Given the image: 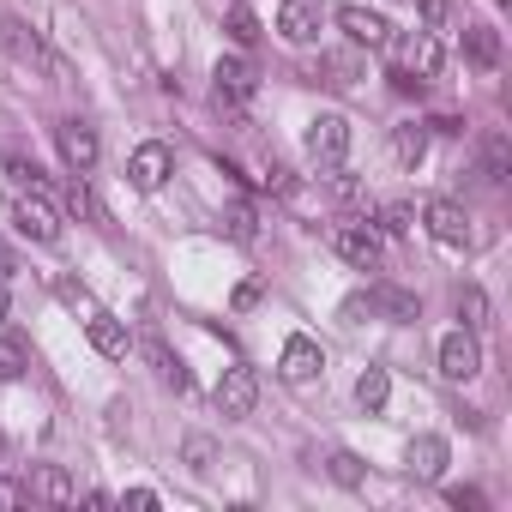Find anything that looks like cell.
<instances>
[{
    "instance_id": "1",
    "label": "cell",
    "mask_w": 512,
    "mask_h": 512,
    "mask_svg": "<svg viewBox=\"0 0 512 512\" xmlns=\"http://www.w3.org/2000/svg\"><path fill=\"white\" fill-rule=\"evenodd\" d=\"M0 43H7V55H13L19 67L43 73L49 85H67V61L49 49V37H43L37 25H25V19H0Z\"/></svg>"
},
{
    "instance_id": "2",
    "label": "cell",
    "mask_w": 512,
    "mask_h": 512,
    "mask_svg": "<svg viewBox=\"0 0 512 512\" xmlns=\"http://www.w3.org/2000/svg\"><path fill=\"white\" fill-rule=\"evenodd\" d=\"M13 229L25 235V241H37V247H55L61 241V211L31 187V193H13Z\"/></svg>"
},
{
    "instance_id": "3",
    "label": "cell",
    "mask_w": 512,
    "mask_h": 512,
    "mask_svg": "<svg viewBox=\"0 0 512 512\" xmlns=\"http://www.w3.org/2000/svg\"><path fill=\"white\" fill-rule=\"evenodd\" d=\"M332 253H338V260H350L356 272H380L386 241H380V229H368V223H338V229H332Z\"/></svg>"
},
{
    "instance_id": "4",
    "label": "cell",
    "mask_w": 512,
    "mask_h": 512,
    "mask_svg": "<svg viewBox=\"0 0 512 512\" xmlns=\"http://www.w3.org/2000/svg\"><path fill=\"white\" fill-rule=\"evenodd\" d=\"M350 121L344 115H314L308 121V157L320 163V169H344V157H350Z\"/></svg>"
},
{
    "instance_id": "5",
    "label": "cell",
    "mask_w": 512,
    "mask_h": 512,
    "mask_svg": "<svg viewBox=\"0 0 512 512\" xmlns=\"http://www.w3.org/2000/svg\"><path fill=\"white\" fill-rule=\"evenodd\" d=\"M362 308H368L374 320H386V326H416V320H422V302H416L410 290H398V284H374L368 296L350 302V314H362Z\"/></svg>"
},
{
    "instance_id": "6",
    "label": "cell",
    "mask_w": 512,
    "mask_h": 512,
    "mask_svg": "<svg viewBox=\"0 0 512 512\" xmlns=\"http://www.w3.org/2000/svg\"><path fill=\"white\" fill-rule=\"evenodd\" d=\"M211 91H217L223 109H241V103H253V91H260V73H253L247 55H223L211 67Z\"/></svg>"
},
{
    "instance_id": "7",
    "label": "cell",
    "mask_w": 512,
    "mask_h": 512,
    "mask_svg": "<svg viewBox=\"0 0 512 512\" xmlns=\"http://www.w3.org/2000/svg\"><path fill=\"white\" fill-rule=\"evenodd\" d=\"M211 398H217L223 422H241V416H253V404H260V374H253V368H223Z\"/></svg>"
},
{
    "instance_id": "8",
    "label": "cell",
    "mask_w": 512,
    "mask_h": 512,
    "mask_svg": "<svg viewBox=\"0 0 512 512\" xmlns=\"http://www.w3.org/2000/svg\"><path fill=\"white\" fill-rule=\"evenodd\" d=\"M422 223H428V235H434L440 247H470V241H476L470 211H464L458 199H428V205H422Z\"/></svg>"
},
{
    "instance_id": "9",
    "label": "cell",
    "mask_w": 512,
    "mask_h": 512,
    "mask_svg": "<svg viewBox=\"0 0 512 512\" xmlns=\"http://www.w3.org/2000/svg\"><path fill=\"white\" fill-rule=\"evenodd\" d=\"M169 175H175V151H169L163 139H145V145L127 157V181H133L139 193H157Z\"/></svg>"
},
{
    "instance_id": "10",
    "label": "cell",
    "mask_w": 512,
    "mask_h": 512,
    "mask_svg": "<svg viewBox=\"0 0 512 512\" xmlns=\"http://www.w3.org/2000/svg\"><path fill=\"white\" fill-rule=\"evenodd\" d=\"M440 374L452 380V386H464V380H476L482 374V344H476V332H446L440 338Z\"/></svg>"
},
{
    "instance_id": "11",
    "label": "cell",
    "mask_w": 512,
    "mask_h": 512,
    "mask_svg": "<svg viewBox=\"0 0 512 512\" xmlns=\"http://www.w3.org/2000/svg\"><path fill=\"white\" fill-rule=\"evenodd\" d=\"M320 368H326V350H320L308 332H296V338L284 344V356H278V374H284L290 386H308V380H320Z\"/></svg>"
},
{
    "instance_id": "12",
    "label": "cell",
    "mask_w": 512,
    "mask_h": 512,
    "mask_svg": "<svg viewBox=\"0 0 512 512\" xmlns=\"http://www.w3.org/2000/svg\"><path fill=\"white\" fill-rule=\"evenodd\" d=\"M272 31H278L284 43L308 49V43L320 37V7H314V0H284V7H278V19H272Z\"/></svg>"
},
{
    "instance_id": "13",
    "label": "cell",
    "mask_w": 512,
    "mask_h": 512,
    "mask_svg": "<svg viewBox=\"0 0 512 512\" xmlns=\"http://www.w3.org/2000/svg\"><path fill=\"white\" fill-rule=\"evenodd\" d=\"M139 350H145V362H151V374H157V386H169V392H187L193 386V374H187V362L157 338V332H145L139 338Z\"/></svg>"
},
{
    "instance_id": "14",
    "label": "cell",
    "mask_w": 512,
    "mask_h": 512,
    "mask_svg": "<svg viewBox=\"0 0 512 512\" xmlns=\"http://www.w3.org/2000/svg\"><path fill=\"white\" fill-rule=\"evenodd\" d=\"M446 458H452V452H446L440 434H416V440L404 446V470H410L416 482H440V476H446Z\"/></svg>"
},
{
    "instance_id": "15",
    "label": "cell",
    "mask_w": 512,
    "mask_h": 512,
    "mask_svg": "<svg viewBox=\"0 0 512 512\" xmlns=\"http://www.w3.org/2000/svg\"><path fill=\"white\" fill-rule=\"evenodd\" d=\"M338 25H344V37L356 49H386L392 43V25L380 13H368V7H338Z\"/></svg>"
},
{
    "instance_id": "16",
    "label": "cell",
    "mask_w": 512,
    "mask_h": 512,
    "mask_svg": "<svg viewBox=\"0 0 512 512\" xmlns=\"http://www.w3.org/2000/svg\"><path fill=\"white\" fill-rule=\"evenodd\" d=\"M55 139H61V157H67L79 175L97 169V151H103V145H97V127H91V121H61Z\"/></svg>"
},
{
    "instance_id": "17",
    "label": "cell",
    "mask_w": 512,
    "mask_h": 512,
    "mask_svg": "<svg viewBox=\"0 0 512 512\" xmlns=\"http://www.w3.org/2000/svg\"><path fill=\"white\" fill-rule=\"evenodd\" d=\"M85 338H91V350H97V356H109V362H121V356L133 350V332H127V320H115V314H103V308L85 320Z\"/></svg>"
},
{
    "instance_id": "18",
    "label": "cell",
    "mask_w": 512,
    "mask_h": 512,
    "mask_svg": "<svg viewBox=\"0 0 512 512\" xmlns=\"http://www.w3.org/2000/svg\"><path fill=\"white\" fill-rule=\"evenodd\" d=\"M25 494H31V500H49V506H67V500H79V488H73V476H67L61 464H31V476H25Z\"/></svg>"
},
{
    "instance_id": "19",
    "label": "cell",
    "mask_w": 512,
    "mask_h": 512,
    "mask_svg": "<svg viewBox=\"0 0 512 512\" xmlns=\"http://www.w3.org/2000/svg\"><path fill=\"white\" fill-rule=\"evenodd\" d=\"M500 55H506V49H500V31H494V25H464V61H470V67L494 73Z\"/></svg>"
},
{
    "instance_id": "20",
    "label": "cell",
    "mask_w": 512,
    "mask_h": 512,
    "mask_svg": "<svg viewBox=\"0 0 512 512\" xmlns=\"http://www.w3.org/2000/svg\"><path fill=\"white\" fill-rule=\"evenodd\" d=\"M404 73H416V79H434V73H440V43H434L428 31H416V37L404 43Z\"/></svg>"
},
{
    "instance_id": "21",
    "label": "cell",
    "mask_w": 512,
    "mask_h": 512,
    "mask_svg": "<svg viewBox=\"0 0 512 512\" xmlns=\"http://www.w3.org/2000/svg\"><path fill=\"white\" fill-rule=\"evenodd\" d=\"M392 151H398V163H404V169H416V163L428 157V127H422V121L392 127Z\"/></svg>"
},
{
    "instance_id": "22",
    "label": "cell",
    "mask_w": 512,
    "mask_h": 512,
    "mask_svg": "<svg viewBox=\"0 0 512 512\" xmlns=\"http://www.w3.org/2000/svg\"><path fill=\"white\" fill-rule=\"evenodd\" d=\"M506 175H512V145L500 133H488L482 139V181L488 187H506Z\"/></svg>"
},
{
    "instance_id": "23",
    "label": "cell",
    "mask_w": 512,
    "mask_h": 512,
    "mask_svg": "<svg viewBox=\"0 0 512 512\" xmlns=\"http://www.w3.org/2000/svg\"><path fill=\"white\" fill-rule=\"evenodd\" d=\"M386 398H392V374H386V368H368V374L356 380V404H362L368 416H380Z\"/></svg>"
},
{
    "instance_id": "24",
    "label": "cell",
    "mask_w": 512,
    "mask_h": 512,
    "mask_svg": "<svg viewBox=\"0 0 512 512\" xmlns=\"http://www.w3.org/2000/svg\"><path fill=\"white\" fill-rule=\"evenodd\" d=\"M223 31H229V43L247 55L253 43H260L266 31H260V13H253V7H229V19H223Z\"/></svg>"
},
{
    "instance_id": "25",
    "label": "cell",
    "mask_w": 512,
    "mask_h": 512,
    "mask_svg": "<svg viewBox=\"0 0 512 512\" xmlns=\"http://www.w3.org/2000/svg\"><path fill=\"white\" fill-rule=\"evenodd\" d=\"M458 320H464V332H482L488 326V296H482V284H458Z\"/></svg>"
},
{
    "instance_id": "26",
    "label": "cell",
    "mask_w": 512,
    "mask_h": 512,
    "mask_svg": "<svg viewBox=\"0 0 512 512\" xmlns=\"http://www.w3.org/2000/svg\"><path fill=\"white\" fill-rule=\"evenodd\" d=\"M31 368V344L19 332H0V380H19Z\"/></svg>"
},
{
    "instance_id": "27",
    "label": "cell",
    "mask_w": 512,
    "mask_h": 512,
    "mask_svg": "<svg viewBox=\"0 0 512 512\" xmlns=\"http://www.w3.org/2000/svg\"><path fill=\"white\" fill-rule=\"evenodd\" d=\"M223 235H229V241H241V247L260 235V217H253V205H247V199H235V205L223 211Z\"/></svg>"
},
{
    "instance_id": "28",
    "label": "cell",
    "mask_w": 512,
    "mask_h": 512,
    "mask_svg": "<svg viewBox=\"0 0 512 512\" xmlns=\"http://www.w3.org/2000/svg\"><path fill=\"white\" fill-rule=\"evenodd\" d=\"M181 458H187V470H193V476H205V470L217 464V446H211L205 434H187V440H181Z\"/></svg>"
},
{
    "instance_id": "29",
    "label": "cell",
    "mask_w": 512,
    "mask_h": 512,
    "mask_svg": "<svg viewBox=\"0 0 512 512\" xmlns=\"http://www.w3.org/2000/svg\"><path fill=\"white\" fill-rule=\"evenodd\" d=\"M326 470H332V482H338V488H362V458H356V452H332V458H326Z\"/></svg>"
},
{
    "instance_id": "30",
    "label": "cell",
    "mask_w": 512,
    "mask_h": 512,
    "mask_svg": "<svg viewBox=\"0 0 512 512\" xmlns=\"http://www.w3.org/2000/svg\"><path fill=\"white\" fill-rule=\"evenodd\" d=\"M380 235H410V211L404 205H386L380 211Z\"/></svg>"
},
{
    "instance_id": "31",
    "label": "cell",
    "mask_w": 512,
    "mask_h": 512,
    "mask_svg": "<svg viewBox=\"0 0 512 512\" xmlns=\"http://www.w3.org/2000/svg\"><path fill=\"white\" fill-rule=\"evenodd\" d=\"M67 211H79V217H97V199L85 193V181H73V187H67Z\"/></svg>"
},
{
    "instance_id": "32",
    "label": "cell",
    "mask_w": 512,
    "mask_h": 512,
    "mask_svg": "<svg viewBox=\"0 0 512 512\" xmlns=\"http://www.w3.org/2000/svg\"><path fill=\"white\" fill-rule=\"evenodd\" d=\"M446 500L458 506V512H482L488 500H482V488H446Z\"/></svg>"
},
{
    "instance_id": "33",
    "label": "cell",
    "mask_w": 512,
    "mask_h": 512,
    "mask_svg": "<svg viewBox=\"0 0 512 512\" xmlns=\"http://www.w3.org/2000/svg\"><path fill=\"white\" fill-rule=\"evenodd\" d=\"M392 91H398V97H422V91H428V79H416V73H404V67H398V73H392Z\"/></svg>"
},
{
    "instance_id": "34",
    "label": "cell",
    "mask_w": 512,
    "mask_h": 512,
    "mask_svg": "<svg viewBox=\"0 0 512 512\" xmlns=\"http://www.w3.org/2000/svg\"><path fill=\"white\" fill-rule=\"evenodd\" d=\"M55 290H61V302H67V308H85V302H91V296H85V284H73V278H61Z\"/></svg>"
},
{
    "instance_id": "35",
    "label": "cell",
    "mask_w": 512,
    "mask_h": 512,
    "mask_svg": "<svg viewBox=\"0 0 512 512\" xmlns=\"http://www.w3.org/2000/svg\"><path fill=\"white\" fill-rule=\"evenodd\" d=\"M121 506H133V512H151V506H157V494H151V488H127V494H121Z\"/></svg>"
},
{
    "instance_id": "36",
    "label": "cell",
    "mask_w": 512,
    "mask_h": 512,
    "mask_svg": "<svg viewBox=\"0 0 512 512\" xmlns=\"http://www.w3.org/2000/svg\"><path fill=\"white\" fill-rule=\"evenodd\" d=\"M31 494H25V482H7V476H0V506H25Z\"/></svg>"
},
{
    "instance_id": "37",
    "label": "cell",
    "mask_w": 512,
    "mask_h": 512,
    "mask_svg": "<svg viewBox=\"0 0 512 512\" xmlns=\"http://www.w3.org/2000/svg\"><path fill=\"white\" fill-rule=\"evenodd\" d=\"M416 7H422L428 25H446V0H416Z\"/></svg>"
},
{
    "instance_id": "38",
    "label": "cell",
    "mask_w": 512,
    "mask_h": 512,
    "mask_svg": "<svg viewBox=\"0 0 512 512\" xmlns=\"http://www.w3.org/2000/svg\"><path fill=\"white\" fill-rule=\"evenodd\" d=\"M0 320H7V284H0Z\"/></svg>"
},
{
    "instance_id": "39",
    "label": "cell",
    "mask_w": 512,
    "mask_h": 512,
    "mask_svg": "<svg viewBox=\"0 0 512 512\" xmlns=\"http://www.w3.org/2000/svg\"><path fill=\"white\" fill-rule=\"evenodd\" d=\"M0 458H7V434H0Z\"/></svg>"
},
{
    "instance_id": "40",
    "label": "cell",
    "mask_w": 512,
    "mask_h": 512,
    "mask_svg": "<svg viewBox=\"0 0 512 512\" xmlns=\"http://www.w3.org/2000/svg\"><path fill=\"white\" fill-rule=\"evenodd\" d=\"M494 7H506V0H494Z\"/></svg>"
}]
</instances>
